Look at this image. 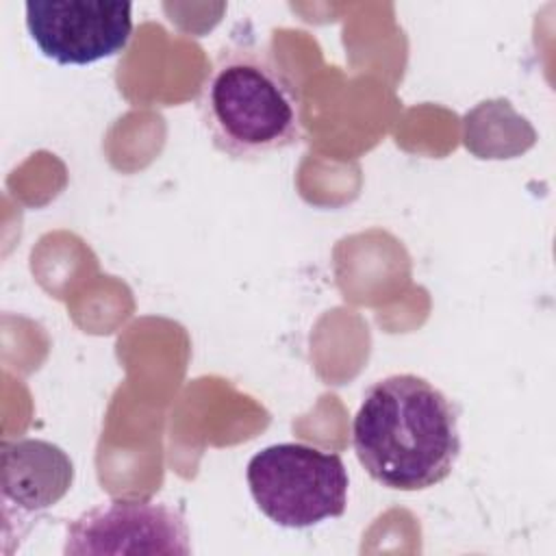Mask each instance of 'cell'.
Listing matches in <instances>:
<instances>
[{
	"instance_id": "obj_2",
	"label": "cell",
	"mask_w": 556,
	"mask_h": 556,
	"mask_svg": "<svg viewBox=\"0 0 556 556\" xmlns=\"http://www.w3.org/2000/svg\"><path fill=\"white\" fill-rule=\"evenodd\" d=\"M198 111L213 146L235 161L271 156L304 135L298 85L256 43H230L217 52L200 85Z\"/></svg>"
},
{
	"instance_id": "obj_6",
	"label": "cell",
	"mask_w": 556,
	"mask_h": 556,
	"mask_svg": "<svg viewBox=\"0 0 556 556\" xmlns=\"http://www.w3.org/2000/svg\"><path fill=\"white\" fill-rule=\"evenodd\" d=\"M74 482L72 458L43 439L4 441L0 447V491L7 510L37 517L59 504Z\"/></svg>"
},
{
	"instance_id": "obj_5",
	"label": "cell",
	"mask_w": 556,
	"mask_h": 556,
	"mask_svg": "<svg viewBox=\"0 0 556 556\" xmlns=\"http://www.w3.org/2000/svg\"><path fill=\"white\" fill-rule=\"evenodd\" d=\"M65 556L91 554H191L180 510L148 500H111L67 523Z\"/></svg>"
},
{
	"instance_id": "obj_3",
	"label": "cell",
	"mask_w": 556,
	"mask_h": 556,
	"mask_svg": "<svg viewBox=\"0 0 556 556\" xmlns=\"http://www.w3.org/2000/svg\"><path fill=\"white\" fill-rule=\"evenodd\" d=\"M245 480L261 513L282 528H311L348 506L343 458L308 443L263 447L250 458Z\"/></svg>"
},
{
	"instance_id": "obj_4",
	"label": "cell",
	"mask_w": 556,
	"mask_h": 556,
	"mask_svg": "<svg viewBox=\"0 0 556 556\" xmlns=\"http://www.w3.org/2000/svg\"><path fill=\"white\" fill-rule=\"evenodd\" d=\"M26 28L43 56L89 65L119 54L132 37V4L119 0H30Z\"/></svg>"
},
{
	"instance_id": "obj_1",
	"label": "cell",
	"mask_w": 556,
	"mask_h": 556,
	"mask_svg": "<svg viewBox=\"0 0 556 556\" xmlns=\"http://www.w3.org/2000/svg\"><path fill=\"white\" fill-rule=\"evenodd\" d=\"M352 447L378 484L393 491L430 489L458 460V410L421 376H387L363 395L352 419Z\"/></svg>"
}]
</instances>
